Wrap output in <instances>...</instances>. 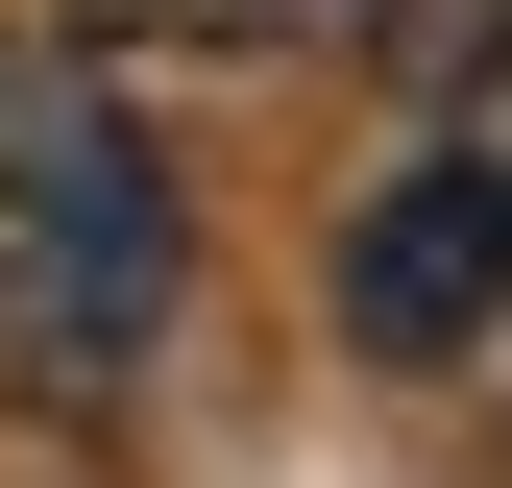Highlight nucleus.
I'll list each match as a JSON object with an SVG mask.
<instances>
[{"mask_svg": "<svg viewBox=\"0 0 512 488\" xmlns=\"http://www.w3.org/2000/svg\"><path fill=\"white\" fill-rule=\"evenodd\" d=\"M0 220H49L98 293H147V318L196 293V196H171V147L122 122V74H98L74 25H25V49H0Z\"/></svg>", "mask_w": 512, "mask_h": 488, "instance_id": "f257e3e1", "label": "nucleus"}, {"mask_svg": "<svg viewBox=\"0 0 512 488\" xmlns=\"http://www.w3.org/2000/svg\"><path fill=\"white\" fill-rule=\"evenodd\" d=\"M488 318H512V171L439 122L391 196L342 220V342L366 366H488Z\"/></svg>", "mask_w": 512, "mask_h": 488, "instance_id": "f03ea898", "label": "nucleus"}, {"mask_svg": "<svg viewBox=\"0 0 512 488\" xmlns=\"http://www.w3.org/2000/svg\"><path fill=\"white\" fill-rule=\"evenodd\" d=\"M147 342H171L147 293H98L49 220H0V391H25V415H122V391H147Z\"/></svg>", "mask_w": 512, "mask_h": 488, "instance_id": "7ed1b4c3", "label": "nucleus"}, {"mask_svg": "<svg viewBox=\"0 0 512 488\" xmlns=\"http://www.w3.org/2000/svg\"><path fill=\"white\" fill-rule=\"evenodd\" d=\"M342 0H74L98 74H269V49H317Z\"/></svg>", "mask_w": 512, "mask_h": 488, "instance_id": "20e7f679", "label": "nucleus"}, {"mask_svg": "<svg viewBox=\"0 0 512 488\" xmlns=\"http://www.w3.org/2000/svg\"><path fill=\"white\" fill-rule=\"evenodd\" d=\"M342 49H366L415 122H464V98H488V49H512V0H342Z\"/></svg>", "mask_w": 512, "mask_h": 488, "instance_id": "39448f33", "label": "nucleus"}, {"mask_svg": "<svg viewBox=\"0 0 512 488\" xmlns=\"http://www.w3.org/2000/svg\"><path fill=\"white\" fill-rule=\"evenodd\" d=\"M464 147H488V171H512V49H488V98H464Z\"/></svg>", "mask_w": 512, "mask_h": 488, "instance_id": "423d86ee", "label": "nucleus"}, {"mask_svg": "<svg viewBox=\"0 0 512 488\" xmlns=\"http://www.w3.org/2000/svg\"><path fill=\"white\" fill-rule=\"evenodd\" d=\"M488 366H512V318H488Z\"/></svg>", "mask_w": 512, "mask_h": 488, "instance_id": "0eeeda50", "label": "nucleus"}]
</instances>
